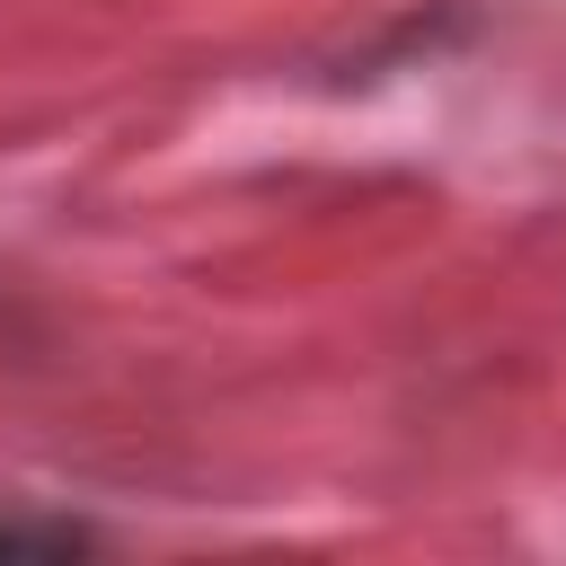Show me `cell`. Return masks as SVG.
<instances>
[{
  "label": "cell",
  "mask_w": 566,
  "mask_h": 566,
  "mask_svg": "<svg viewBox=\"0 0 566 566\" xmlns=\"http://www.w3.org/2000/svg\"><path fill=\"white\" fill-rule=\"evenodd\" d=\"M80 531H53V522H0V557H71Z\"/></svg>",
  "instance_id": "cell-1"
}]
</instances>
